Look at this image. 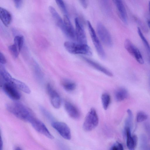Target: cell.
Returning <instances> with one entry per match:
<instances>
[{
  "mask_svg": "<svg viewBox=\"0 0 150 150\" xmlns=\"http://www.w3.org/2000/svg\"><path fill=\"white\" fill-rule=\"evenodd\" d=\"M40 109L41 112L43 115L47 119L50 120L52 119V116L50 112L42 106H40Z\"/></svg>",
  "mask_w": 150,
  "mask_h": 150,
  "instance_id": "cell-33",
  "label": "cell"
},
{
  "mask_svg": "<svg viewBox=\"0 0 150 150\" xmlns=\"http://www.w3.org/2000/svg\"><path fill=\"white\" fill-rule=\"evenodd\" d=\"M10 83L18 89L27 94L30 93V90L28 86L25 83L13 77L10 79Z\"/></svg>",
  "mask_w": 150,
  "mask_h": 150,
  "instance_id": "cell-17",
  "label": "cell"
},
{
  "mask_svg": "<svg viewBox=\"0 0 150 150\" xmlns=\"http://www.w3.org/2000/svg\"><path fill=\"white\" fill-rule=\"evenodd\" d=\"M55 1L59 7L64 14V15L68 16V11L64 1L62 0H57Z\"/></svg>",
  "mask_w": 150,
  "mask_h": 150,
  "instance_id": "cell-29",
  "label": "cell"
},
{
  "mask_svg": "<svg viewBox=\"0 0 150 150\" xmlns=\"http://www.w3.org/2000/svg\"><path fill=\"white\" fill-rule=\"evenodd\" d=\"M98 35L103 43L106 46L111 47L112 45V41L111 35L104 25L98 22L96 25Z\"/></svg>",
  "mask_w": 150,
  "mask_h": 150,
  "instance_id": "cell-5",
  "label": "cell"
},
{
  "mask_svg": "<svg viewBox=\"0 0 150 150\" xmlns=\"http://www.w3.org/2000/svg\"><path fill=\"white\" fill-rule=\"evenodd\" d=\"M0 150H3V141H2L1 137L0 139Z\"/></svg>",
  "mask_w": 150,
  "mask_h": 150,
  "instance_id": "cell-37",
  "label": "cell"
},
{
  "mask_svg": "<svg viewBox=\"0 0 150 150\" xmlns=\"http://www.w3.org/2000/svg\"><path fill=\"white\" fill-rule=\"evenodd\" d=\"M125 48L127 52L140 64H143L144 61L142 54L138 49L129 39H126L124 42Z\"/></svg>",
  "mask_w": 150,
  "mask_h": 150,
  "instance_id": "cell-7",
  "label": "cell"
},
{
  "mask_svg": "<svg viewBox=\"0 0 150 150\" xmlns=\"http://www.w3.org/2000/svg\"><path fill=\"white\" fill-rule=\"evenodd\" d=\"M109 150H124L122 145L117 142L113 144L110 148Z\"/></svg>",
  "mask_w": 150,
  "mask_h": 150,
  "instance_id": "cell-32",
  "label": "cell"
},
{
  "mask_svg": "<svg viewBox=\"0 0 150 150\" xmlns=\"http://www.w3.org/2000/svg\"><path fill=\"white\" fill-rule=\"evenodd\" d=\"M79 2L83 7L86 8L88 6V1L87 0H80Z\"/></svg>",
  "mask_w": 150,
  "mask_h": 150,
  "instance_id": "cell-36",
  "label": "cell"
},
{
  "mask_svg": "<svg viewBox=\"0 0 150 150\" xmlns=\"http://www.w3.org/2000/svg\"></svg>",
  "mask_w": 150,
  "mask_h": 150,
  "instance_id": "cell-41",
  "label": "cell"
},
{
  "mask_svg": "<svg viewBox=\"0 0 150 150\" xmlns=\"http://www.w3.org/2000/svg\"><path fill=\"white\" fill-rule=\"evenodd\" d=\"M64 46L69 53L91 56L92 51L91 47L86 44H82L67 41L64 42Z\"/></svg>",
  "mask_w": 150,
  "mask_h": 150,
  "instance_id": "cell-2",
  "label": "cell"
},
{
  "mask_svg": "<svg viewBox=\"0 0 150 150\" xmlns=\"http://www.w3.org/2000/svg\"><path fill=\"white\" fill-rule=\"evenodd\" d=\"M137 31L139 36L141 38L144 45L147 50L149 54H150V45L148 41L144 36L140 28L138 27L137 28Z\"/></svg>",
  "mask_w": 150,
  "mask_h": 150,
  "instance_id": "cell-25",
  "label": "cell"
},
{
  "mask_svg": "<svg viewBox=\"0 0 150 150\" xmlns=\"http://www.w3.org/2000/svg\"><path fill=\"white\" fill-rule=\"evenodd\" d=\"M30 123L33 127L37 132L49 138L53 139V136L49 132L45 125L41 121L35 117Z\"/></svg>",
  "mask_w": 150,
  "mask_h": 150,
  "instance_id": "cell-10",
  "label": "cell"
},
{
  "mask_svg": "<svg viewBox=\"0 0 150 150\" xmlns=\"http://www.w3.org/2000/svg\"><path fill=\"white\" fill-rule=\"evenodd\" d=\"M0 75L2 81L8 82L12 77L7 71L3 65L0 64Z\"/></svg>",
  "mask_w": 150,
  "mask_h": 150,
  "instance_id": "cell-22",
  "label": "cell"
},
{
  "mask_svg": "<svg viewBox=\"0 0 150 150\" xmlns=\"http://www.w3.org/2000/svg\"><path fill=\"white\" fill-rule=\"evenodd\" d=\"M147 118V115L144 112L139 111L137 114L136 120L137 122H140L146 120Z\"/></svg>",
  "mask_w": 150,
  "mask_h": 150,
  "instance_id": "cell-31",
  "label": "cell"
},
{
  "mask_svg": "<svg viewBox=\"0 0 150 150\" xmlns=\"http://www.w3.org/2000/svg\"><path fill=\"white\" fill-rule=\"evenodd\" d=\"M6 62V59L3 54L1 52L0 53V64L4 65Z\"/></svg>",
  "mask_w": 150,
  "mask_h": 150,
  "instance_id": "cell-35",
  "label": "cell"
},
{
  "mask_svg": "<svg viewBox=\"0 0 150 150\" xmlns=\"http://www.w3.org/2000/svg\"><path fill=\"white\" fill-rule=\"evenodd\" d=\"M125 131L127 138V145L129 150H135L137 143L138 138L135 135H132L130 128L125 127Z\"/></svg>",
  "mask_w": 150,
  "mask_h": 150,
  "instance_id": "cell-13",
  "label": "cell"
},
{
  "mask_svg": "<svg viewBox=\"0 0 150 150\" xmlns=\"http://www.w3.org/2000/svg\"><path fill=\"white\" fill-rule=\"evenodd\" d=\"M82 58L88 64L99 71L108 76H113L111 72L97 62L86 57H82Z\"/></svg>",
  "mask_w": 150,
  "mask_h": 150,
  "instance_id": "cell-16",
  "label": "cell"
},
{
  "mask_svg": "<svg viewBox=\"0 0 150 150\" xmlns=\"http://www.w3.org/2000/svg\"><path fill=\"white\" fill-rule=\"evenodd\" d=\"M128 93L127 90L123 88L117 89L115 92V97L116 100L118 102L122 101L128 97Z\"/></svg>",
  "mask_w": 150,
  "mask_h": 150,
  "instance_id": "cell-20",
  "label": "cell"
},
{
  "mask_svg": "<svg viewBox=\"0 0 150 150\" xmlns=\"http://www.w3.org/2000/svg\"><path fill=\"white\" fill-rule=\"evenodd\" d=\"M147 24L149 28L150 29V19L148 20Z\"/></svg>",
  "mask_w": 150,
  "mask_h": 150,
  "instance_id": "cell-38",
  "label": "cell"
},
{
  "mask_svg": "<svg viewBox=\"0 0 150 150\" xmlns=\"http://www.w3.org/2000/svg\"><path fill=\"white\" fill-rule=\"evenodd\" d=\"M148 6H149V12H150V1H149V2Z\"/></svg>",
  "mask_w": 150,
  "mask_h": 150,
  "instance_id": "cell-40",
  "label": "cell"
},
{
  "mask_svg": "<svg viewBox=\"0 0 150 150\" xmlns=\"http://www.w3.org/2000/svg\"><path fill=\"white\" fill-rule=\"evenodd\" d=\"M87 24L92 41L98 54L101 58L105 59L106 57L105 53L94 29L89 21H87Z\"/></svg>",
  "mask_w": 150,
  "mask_h": 150,
  "instance_id": "cell-4",
  "label": "cell"
},
{
  "mask_svg": "<svg viewBox=\"0 0 150 150\" xmlns=\"http://www.w3.org/2000/svg\"><path fill=\"white\" fill-rule=\"evenodd\" d=\"M24 41V37L23 36L17 35L14 38L13 44L17 47L19 52L23 47Z\"/></svg>",
  "mask_w": 150,
  "mask_h": 150,
  "instance_id": "cell-24",
  "label": "cell"
},
{
  "mask_svg": "<svg viewBox=\"0 0 150 150\" xmlns=\"http://www.w3.org/2000/svg\"><path fill=\"white\" fill-rule=\"evenodd\" d=\"M6 107L9 112L23 121L30 123L35 118L30 110L20 102L9 103L6 105Z\"/></svg>",
  "mask_w": 150,
  "mask_h": 150,
  "instance_id": "cell-1",
  "label": "cell"
},
{
  "mask_svg": "<svg viewBox=\"0 0 150 150\" xmlns=\"http://www.w3.org/2000/svg\"><path fill=\"white\" fill-rule=\"evenodd\" d=\"M8 49L12 56L14 59L17 58L20 52L14 44L9 46L8 47Z\"/></svg>",
  "mask_w": 150,
  "mask_h": 150,
  "instance_id": "cell-28",
  "label": "cell"
},
{
  "mask_svg": "<svg viewBox=\"0 0 150 150\" xmlns=\"http://www.w3.org/2000/svg\"><path fill=\"white\" fill-rule=\"evenodd\" d=\"M101 100L102 106L104 110L108 108L111 101L110 96L108 93H105L102 94Z\"/></svg>",
  "mask_w": 150,
  "mask_h": 150,
  "instance_id": "cell-23",
  "label": "cell"
},
{
  "mask_svg": "<svg viewBox=\"0 0 150 150\" xmlns=\"http://www.w3.org/2000/svg\"><path fill=\"white\" fill-rule=\"evenodd\" d=\"M100 4L103 11L106 14H109L111 11V7L108 1L102 0L101 1Z\"/></svg>",
  "mask_w": 150,
  "mask_h": 150,
  "instance_id": "cell-27",
  "label": "cell"
},
{
  "mask_svg": "<svg viewBox=\"0 0 150 150\" xmlns=\"http://www.w3.org/2000/svg\"><path fill=\"white\" fill-rule=\"evenodd\" d=\"M0 18L3 24L8 26L10 23L12 17L11 13L6 10L0 8Z\"/></svg>",
  "mask_w": 150,
  "mask_h": 150,
  "instance_id": "cell-19",
  "label": "cell"
},
{
  "mask_svg": "<svg viewBox=\"0 0 150 150\" xmlns=\"http://www.w3.org/2000/svg\"><path fill=\"white\" fill-rule=\"evenodd\" d=\"M65 109L69 115L72 118L78 119L80 114L78 108L71 103L66 101L64 104Z\"/></svg>",
  "mask_w": 150,
  "mask_h": 150,
  "instance_id": "cell-15",
  "label": "cell"
},
{
  "mask_svg": "<svg viewBox=\"0 0 150 150\" xmlns=\"http://www.w3.org/2000/svg\"><path fill=\"white\" fill-rule=\"evenodd\" d=\"M74 21L75 37L78 43L87 44V37L82 22L78 17L75 18Z\"/></svg>",
  "mask_w": 150,
  "mask_h": 150,
  "instance_id": "cell-8",
  "label": "cell"
},
{
  "mask_svg": "<svg viewBox=\"0 0 150 150\" xmlns=\"http://www.w3.org/2000/svg\"><path fill=\"white\" fill-rule=\"evenodd\" d=\"M49 9L56 25L62 30L64 26L63 20L62 19L59 14L52 6H50Z\"/></svg>",
  "mask_w": 150,
  "mask_h": 150,
  "instance_id": "cell-18",
  "label": "cell"
},
{
  "mask_svg": "<svg viewBox=\"0 0 150 150\" xmlns=\"http://www.w3.org/2000/svg\"><path fill=\"white\" fill-rule=\"evenodd\" d=\"M15 150H22L19 147H17Z\"/></svg>",
  "mask_w": 150,
  "mask_h": 150,
  "instance_id": "cell-39",
  "label": "cell"
},
{
  "mask_svg": "<svg viewBox=\"0 0 150 150\" xmlns=\"http://www.w3.org/2000/svg\"><path fill=\"white\" fill-rule=\"evenodd\" d=\"M51 125L64 138L67 140L71 139L70 129L66 123L62 122L54 121L52 123Z\"/></svg>",
  "mask_w": 150,
  "mask_h": 150,
  "instance_id": "cell-9",
  "label": "cell"
},
{
  "mask_svg": "<svg viewBox=\"0 0 150 150\" xmlns=\"http://www.w3.org/2000/svg\"><path fill=\"white\" fill-rule=\"evenodd\" d=\"M99 118L95 109L92 108L87 113L83 124V128L86 132L91 131L98 125Z\"/></svg>",
  "mask_w": 150,
  "mask_h": 150,
  "instance_id": "cell-3",
  "label": "cell"
},
{
  "mask_svg": "<svg viewBox=\"0 0 150 150\" xmlns=\"http://www.w3.org/2000/svg\"><path fill=\"white\" fill-rule=\"evenodd\" d=\"M33 69L35 76L39 80H41L42 78L43 74L40 67L35 62L33 64Z\"/></svg>",
  "mask_w": 150,
  "mask_h": 150,
  "instance_id": "cell-26",
  "label": "cell"
},
{
  "mask_svg": "<svg viewBox=\"0 0 150 150\" xmlns=\"http://www.w3.org/2000/svg\"><path fill=\"white\" fill-rule=\"evenodd\" d=\"M127 112L128 114V117L125 122V127L130 128L133 120V113L132 111L129 109L127 110Z\"/></svg>",
  "mask_w": 150,
  "mask_h": 150,
  "instance_id": "cell-30",
  "label": "cell"
},
{
  "mask_svg": "<svg viewBox=\"0 0 150 150\" xmlns=\"http://www.w3.org/2000/svg\"><path fill=\"white\" fill-rule=\"evenodd\" d=\"M47 90L52 105L55 108H59L61 105V99L59 94L49 83L47 86Z\"/></svg>",
  "mask_w": 150,
  "mask_h": 150,
  "instance_id": "cell-11",
  "label": "cell"
},
{
  "mask_svg": "<svg viewBox=\"0 0 150 150\" xmlns=\"http://www.w3.org/2000/svg\"><path fill=\"white\" fill-rule=\"evenodd\" d=\"M115 5L119 16L121 21L125 24L127 23V17L125 5L121 0H113Z\"/></svg>",
  "mask_w": 150,
  "mask_h": 150,
  "instance_id": "cell-14",
  "label": "cell"
},
{
  "mask_svg": "<svg viewBox=\"0 0 150 150\" xmlns=\"http://www.w3.org/2000/svg\"><path fill=\"white\" fill-rule=\"evenodd\" d=\"M2 88L6 95L10 99L14 100H19L21 95L18 89L10 83L1 81Z\"/></svg>",
  "mask_w": 150,
  "mask_h": 150,
  "instance_id": "cell-6",
  "label": "cell"
},
{
  "mask_svg": "<svg viewBox=\"0 0 150 150\" xmlns=\"http://www.w3.org/2000/svg\"><path fill=\"white\" fill-rule=\"evenodd\" d=\"M62 85L65 90L68 92L74 91L76 88V83L71 81L64 79L62 82Z\"/></svg>",
  "mask_w": 150,
  "mask_h": 150,
  "instance_id": "cell-21",
  "label": "cell"
},
{
  "mask_svg": "<svg viewBox=\"0 0 150 150\" xmlns=\"http://www.w3.org/2000/svg\"><path fill=\"white\" fill-rule=\"evenodd\" d=\"M15 6L17 9L20 8L22 6L23 1L21 0H16L13 1Z\"/></svg>",
  "mask_w": 150,
  "mask_h": 150,
  "instance_id": "cell-34",
  "label": "cell"
},
{
  "mask_svg": "<svg viewBox=\"0 0 150 150\" xmlns=\"http://www.w3.org/2000/svg\"><path fill=\"white\" fill-rule=\"evenodd\" d=\"M64 27L62 30L64 34L69 38L74 40L75 38V30L67 16L64 15Z\"/></svg>",
  "mask_w": 150,
  "mask_h": 150,
  "instance_id": "cell-12",
  "label": "cell"
}]
</instances>
